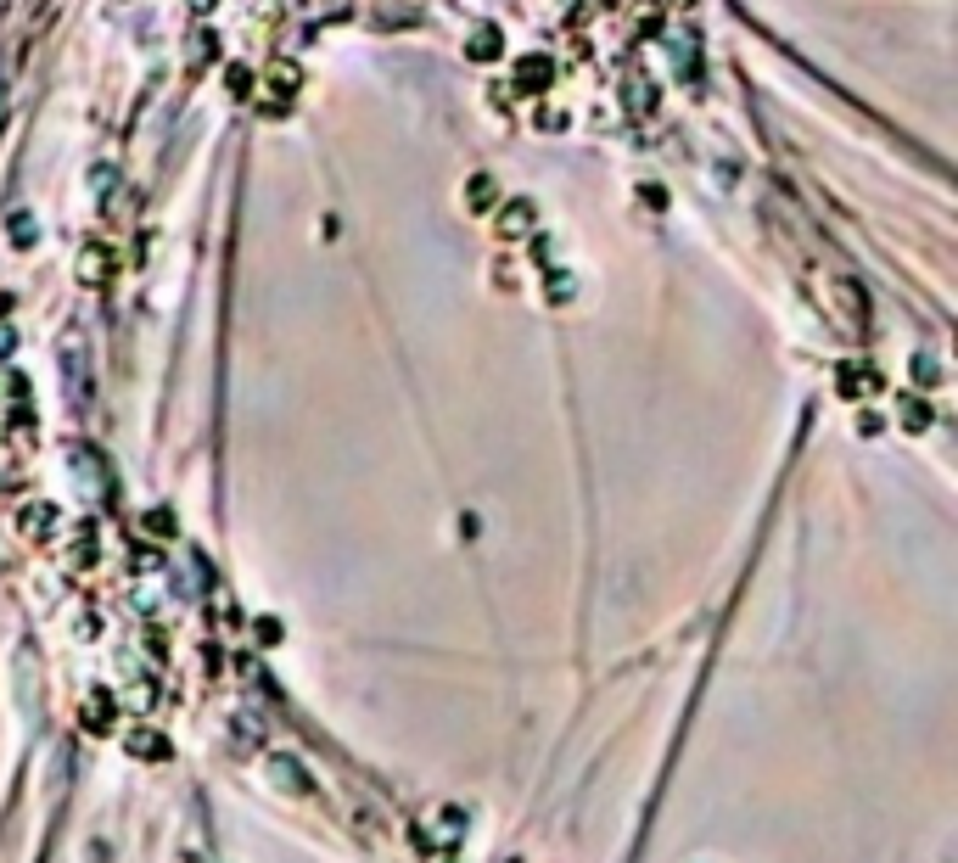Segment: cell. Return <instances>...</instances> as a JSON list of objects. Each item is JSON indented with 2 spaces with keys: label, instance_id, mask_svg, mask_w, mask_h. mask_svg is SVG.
<instances>
[{
  "label": "cell",
  "instance_id": "obj_1",
  "mask_svg": "<svg viewBox=\"0 0 958 863\" xmlns=\"http://www.w3.org/2000/svg\"><path fill=\"white\" fill-rule=\"evenodd\" d=\"M113 723V701L107 695H90V729H107Z\"/></svg>",
  "mask_w": 958,
  "mask_h": 863
},
{
  "label": "cell",
  "instance_id": "obj_2",
  "mask_svg": "<svg viewBox=\"0 0 958 863\" xmlns=\"http://www.w3.org/2000/svg\"><path fill=\"white\" fill-rule=\"evenodd\" d=\"M286 6H331V0H286Z\"/></svg>",
  "mask_w": 958,
  "mask_h": 863
}]
</instances>
